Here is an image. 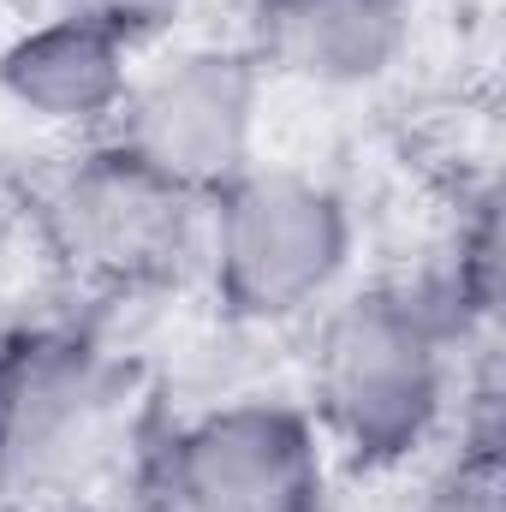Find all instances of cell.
Here are the masks:
<instances>
[{
    "label": "cell",
    "instance_id": "cell-11",
    "mask_svg": "<svg viewBox=\"0 0 506 512\" xmlns=\"http://www.w3.org/2000/svg\"><path fill=\"white\" fill-rule=\"evenodd\" d=\"M0 512H12V507H0Z\"/></svg>",
    "mask_w": 506,
    "mask_h": 512
},
{
    "label": "cell",
    "instance_id": "cell-7",
    "mask_svg": "<svg viewBox=\"0 0 506 512\" xmlns=\"http://www.w3.org/2000/svg\"><path fill=\"white\" fill-rule=\"evenodd\" d=\"M143 54L149 24L126 0L54 6L0 42V102L66 143L102 137Z\"/></svg>",
    "mask_w": 506,
    "mask_h": 512
},
{
    "label": "cell",
    "instance_id": "cell-9",
    "mask_svg": "<svg viewBox=\"0 0 506 512\" xmlns=\"http://www.w3.org/2000/svg\"><path fill=\"white\" fill-rule=\"evenodd\" d=\"M477 411L459 423V447L423 477L411 512H506V465H501V417L495 387L471 393Z\"/></svg>",
    "mask_w": 506,
    "mask_h": 512
},
{
    "label": "cell",
    "instance_id": "cell-12",
    "mask_svg": "<svg viewBox=\"0 0 506 512\" xmlns=\"http://www.w3.org/2000/svg\"><path fill=\"white\" fill-rule=\"evenodd\" d=\"M251 6H256V0H251Z\"/></svg>",
    "mask_w": 506,
    "mask_h": 512
},
{
    "label": "cell",
    "instance_id": "cell-10",
    "mask_svg": "<svg viewBox=\"0 0 506 512\" xmlns=\"http://www.w3.org/2000/svg\"><path fill=\"white\" fill-rule=\"evenodd\" d=\"M60 6H72V0H60Z\"/></svg>",
    "mask_w": 506,
    "mask_h": 512
},
{
    "label": "cell",
    "instance_id": "cell-3",
    "mask_svg": "<svg viewBox=\"0 0 506 512\" xmlns=\"http://www.w3.org/2000/svg\"><path fill=\"white\" fill-rule=\"evenodd\" d=\"M131 364L90 328H0V507L78 495L120 447Z\"/></svg>",
    "mask_w": 506,
    "mask_h": 512
},
{
    "label": "cell",
    "instance_id": "cell-4",
    "mask_svg": "<svg viewBox=\"0 0 506 512\" xmlns=\"http://www.w3.org/2000/svg\"><path fill=\"white\" fill-rule=\"evenodd\" d=\"M30 215L48 256L84 292L143 298L197 274L203 203L149 179L108 137L66 143L30 185Z\"/></svg>",
    "mask_w": 506,
    "mask_h": 512
},
{
    "label": "cell",
    "instance_id": "cell-2",
    "mask_svg": "<svg viewBox=\"0 0 506 512\" xmlns=\"http://www.w3.org/2000/svg\"><path fill=\"white\" fill-rule=\"evenodd\" d=\"M358 215L322 173L251 161L203 203L197 274L233 328H292L346 292Z\"/></svg>",
    "mask_w": 506,
    "mask_h": 512
},
{
    "label": "cell",
    "instance_id": "cell-6",
    "mask_svg": "<svg viewBox=\"0 0 506 512\" xmlns=\"http://www.w3.org/2000/svg\"><path fill=\"white\" fill-rule=\"evenodd\" d=\"M334 453L310 411L239 393L179 417L149 465L161 512H334Z\"/></svg>",
    "mask_w": 506,
    "mask_h": 512
},
{
    "label": "cell",
    "instance_id": "cell-8",
    "mask_svg": "<svg viewBox=\"0 0 506 512\" xmlns=\"http://www.w3.org/2000/svg\"><path fill=\"white\" fill-rule=\"evenodd\" d=\"M251 12L256 66L310 90L381 84L417 30V0H256Z\"/></svg>",
    "mask_w": 506,
    "mask_h": 512
},
{
    "label": "cell",
    "instance_id": "cell-5",
    "mask_svg": "<svg viewBox=\"0 0 506 512\" xmlns=\"http://www.w3.org/2000/svg\"><path fill=\"white\" fill-rule=\"evenodd\" d=\"M268 72L245 42H179L143 54L108 120V143L149 179L209 203L256 161Z\"/></svg>",
    "mask_w": 506,
    "mask_h": 512
},
{
    "label": "cell",
    "instance_id": "cell-1",
    "mask_svg": "<svg viewBox=\"0 0 506 512\" xmlns=\"http://www.w3.org/2000/svg\"><path fill=\"white\" fill-rule=\"evenodd\" d=\"M459 334L411 280L334 292L316 310L298 405L340 471L387 477L435 447L453 417Z\"/></svg>",
    "mask_w": 506,
    "mask_h": 512
}]
</instances>
